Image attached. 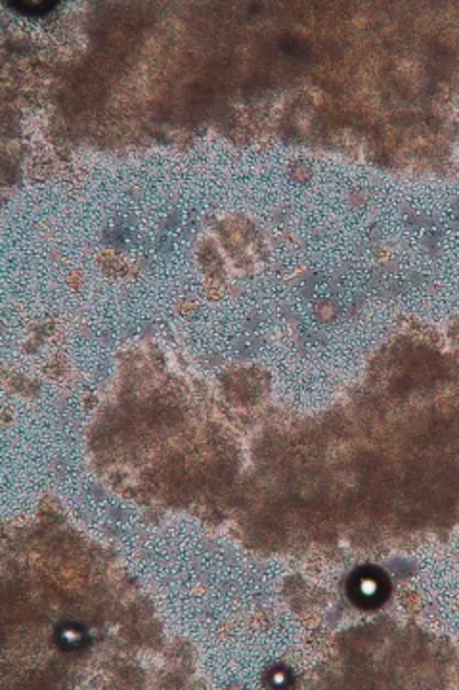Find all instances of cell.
I'll use <instances>...</instances> for the list:
<instances>
[{
	"mask_svg": "<svg viewBox=\"0 0 459 690\" xmlns=\"http://www.w3.org/2000/svg\"><path fill=\"white\" fill-rule=\"evenodd\" d=\"M10 7H14V9L20 10V12H25V14H33V16H37V14H47L48 10H52V7H56V2H10Z\"/></svg>",
	"mask_w": 459,
	"mask_h": 690,
	"instance_id": "obj_1",
	"label": "cell"
}]
</instances>
